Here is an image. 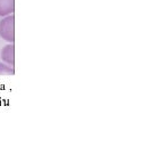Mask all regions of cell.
<instances>
[{
	"label": "cell",
	"mask_w": 145,
	"mask_h": 147,
	"mask_svg": "<svg viewBox=\"0 0 145 147\" xmlns=\"http://www.w3.org/2000/svg\"><path fill=\"white\" fill-rule=\"evenodd\" d=\"M0 38L9 43L15 42V15L10 14L0 21Z\"/></svg>",
	"instance_id": "1"
},
{
	"label": "cell",
	"mask_w": 145,
	"mask_h": 147,
	"mask_svg": "<svg viewBox=\"0 0 145 147\" xmlns=\"http://www.w3.org/2000/svg\"><path fill=\"white\" fill-rule=\"evenodd\" d=\"M0 58H1V61L5 64L14 67V65H15V46H14V43L6 45L1 49V51H0Z\"/></svg>",
	"instance_id": "2"
},
{
	"label": "cell",
	"mask_w": 145,
	"mask_h": 147,
	"mask_svg": "<svg viewBox=\"0 0 145 147\" xmlns=\"http://www.w3.org/2000/svg\"><path fill=\"white\" fill-rule=\"evenodd\" d=\"M14 11H15V0H0V16L1 17L14 14Z\"/></svg>",
	"instance_id": "3"
},
{
	"label": "cell",
	"mask_w": 145,
	"mask_h": 147,
	"mask_svg": "<svg viewBox=\"0 0 145 147\" xmlns=\"http://www.w3.org/2000/svg\"><path fill=\"white\" fill-rule=\"evenodd\" d=\"M14 74H15L14 67L5 63H0V75H14Z\"/></svg>",
	"instance_id": "4"
}]
</instances>
